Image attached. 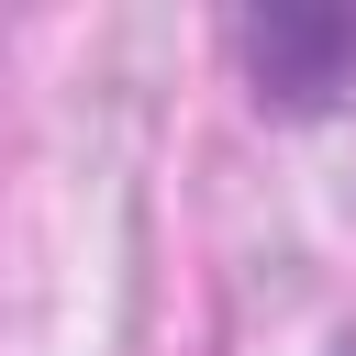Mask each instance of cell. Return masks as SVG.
<instances>
[{
	"mask_svg": "<svg viewBox=\"0 0 356 356\" xmlns=\"http://www.w3.org/2000/svg\"><path fill=\"white\" fill-rule=\"evenodd\" d=\"M245 56L278 100H334L356 67V11H267V22H245Z\"/></svg>",
	"mask_w": 356,
	"mask_h": 356,
	"instance_id": "obj_1",
	"label": "cell"
}]
</instances>
